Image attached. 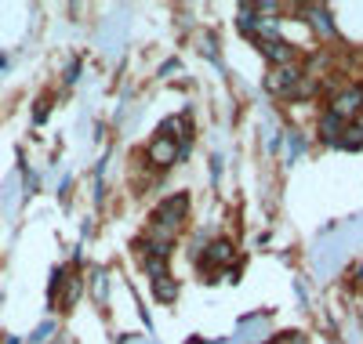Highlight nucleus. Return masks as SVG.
Listing matches in <instances>:
<instances>
[{"mask_svg":"<svg viewBox=\"0 0 363 344\" xmlns=\"http://www.w3.org/2000/svg\"><path fill=\"white\" fill-rule=\"evenodd\" d=\"M335 149H349V152H356V149H363V131L356 127V123H349V127L342 131V138L335 142Z\"/></svg>","mask_w":363,"mask_h":344,"instance_id":"obj_10","label":"nucleus"},{"mask_svg":"<svg viewBox=\"0 0 363 344\" xmlns=\"http://www.w3.org/2000/svg\"><path fill=\"white\" fill-rule=\"evenodd\" d=\"M356 275H359V279H363V265H359V272H356Z\"/></svg>","mask_w":363,"mask_h":344,"instance_id":"obj_13","label":"nucleus"},{"mask_svg":"<svg viewBox=\"0 0 363 344\" xmlns=\"http://www.w3.org/2000/svg\"><path fill=\"white\" fill-rule=\"evenodd\" d=\"M62 287H66L62 304H66V308H73V304H77V297H80V290H84V279H80V275H66V279H62Z\"/></svg>","mask_w":363,"mask_h":344,"instance_id":"obj_11","label":"nucleus"},{"mask_svg":"<svg viewBox=\"0 0 363 344\" xmlns=\"http://www.w3.org/2000/svg\"><path fill=\"white\" fill-rule=\"evenodd\" d=\"M186 217H189V196L186 193H174V196H164L153 207V222H149V225H160V229H167V232L178 236V229H182Z\"/></svg>","mask_w":363,"mask_h":344,"instance_id":"obj_1","label":"nucleus"},{"mask_svg":"<svg viewBox=\"0 0 363 344\" xmlns=\"http://www.w3.org/2000/svg\"><path fill=\"white\" fill-rule=\"evenodd\" d=\"M301 76H306V73H301V62H291V66H272L269 76H265V91H269V95L287 98Z\"/></svg>","mask_w":363,"mask_h":344,"instance_id":"obj_3","label":"nucleus"},{"mask_svg":"<svg viewBox=\"0 0 363 344\" xmlns=\"http://www.w3.org/2000/svg\"><path fill=\"white\" fill-rule=\"evenodd\" d=\"M345 127H349V123H342L335 113H327V109H323V113H320V120H316V134H320L327 145H335V142L342 138V131H345Z\"/></svg>","mask_w":363,"mask_h":344,"instance_id":"obj_8","label":"nucleus"},{"mask_svg":"<svg viewBox=\"0 0 363 344\" xmlns=\"http://www.w3.org/2000/svg\"><path fill=\"white\" fill-rule=\"evenodd\" d=\"M48 333H51V323H44V326H40V330H37V333H33V340H44V337H48Z\"/></svg>","mask_w":363,"mask_h":344,"instance_id":"obj_12","label":"nucleus"},{"mask_svg":"<svg viewBox=\"0 0 363 344\" xmlns=\"http://www.w3.org/2000/svg\"><path fill=\"white\" fill-rule=\"evenodd\" d=\"M258 51L265 55L269 69H272V66H291V62H298V51H294L284 37H277V40H262V44H258Z\"/></svg>","mask_w":363,"mask_h":344,"instance_id":"obj_5","label":"nucleus"},{"mask_svg":"<svg viewBox=\"0 0 363 344\" xmlns=\"http://www.w3.org/2000/svg\"><path fill=\"white\" fill-rule=\"evenodd\" d=\"M359 116H363V113H359Z\"/></svg>","mask_w":363,"mask_h":344,"instance_id":"obj_14","label":"nucleus"},{"mask_svg":"<svg viewBox=\"0 0 363 344\" xmlns=\"http://www.w3.org/2000/svg\"><path fill=\"white\" fill-rule=\"evenodd\" d=\"M145 160L157 164V167H174L178 164V149H174L171 138H153L145 145Z\"/></svg>","mask_w":363,"mask_h":344,"instance_id":"obj_6","label":"nucleus"},{"mask_svg":"<svg viewBox=\"0 0 363 344\" xmlns=\"http://www.w3.org/2000/svg\"><path fill=\"white\" fill-rule=\"evenodd\" d=\"M306 15H309V29H313L320 40H335L338 37V29H335V22H330V11L327 8H306Z\"/></svg>","mask_w":363,"mask_h":344,"instance_id":"obj_7","label":"nucleus"},{"mask_svg":"<svg viewBox=\"0 0 363 344\" xmlns=\"http://www.w3.org/2000/svg\"><path fill=\"white\" fill-rule=\"evenodd\" d=\"M327 113H335L342 123H356V116L363 113V87L359 84H345L342 91L327 98Z\"/></svg>","mask_w":363,"mask_h":344,"instance_id":"obj_2","label":"nucleus"},{"mask_svg":"<svg viewBox=\"0 0 363 344\" xmlns=\"http://www.w3.org/2000/svg\"><path fill=\"white\" fill-rule=\"evenodd\" d=\"M153 297L160 301V304H174V297H178V279L167 272V275H160V279H153Z\"/></svg>","mask_w":363,"mask_h":344,"instance_id":"obj_9","label":"nucleus"},{"mask_svg":"<svg viewBox=\"0 0 363 344\" xmlns=\"http://www.w3.org/2000/svg\"><path fill=\"white\" fill-rule=\"evenodd\" d=\"M233 258H236L233 239H211V243L203 246L200 272H203V268H207V272H222V268H229V265H233Z\"/></svg>","mask_w":363,"mask_h":344,"instance_id":"obj_4","label":"nucleus"}]
</instances>
